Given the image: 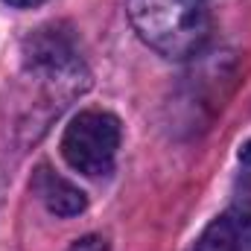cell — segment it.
Here are the masks:
<instances>
[{
  "instance_id": "obj_1",
  "label": "cell",
  "mask_w": 251,
  "mask_h": 251,
  "mask_svg": "<svg viewBox=\"0 0 251 251\" xmlns=\"http://www.w3.org/2000/svg\"><path fill=\"white\" fill-rule=\"evenodd\" d=\"M126 9L137 35L167 59H187L207 41L210 24L199 0H128Z\"/></svg>"
},
{
  "instance_id": "obj_2",
  "label": "cell",
  "mask_w": 251,
  "mask_h": 251,
  "mask_svg": "<svg viewBox=\"0 0 251 251\" xmlns=\"http://www.w3.org/2000/svg\"><path fill=\"white\" fill-rule=\"evenodd\" d=\"M120 149V120L108 111H82L62 134L64 161L82 176H105Z\"/></svg>"
},
{
  "instance_id": "obj_3",
  "label": "cell",
  "mask_w": 251,
  "mask_h": 251,
  "mask_svg": "<svg viewBox=\"0 0 251 251\" xmlns=\"http://www.w3.org/2000/svg\"><path fill=\"white\" fill-rule=\"evenodd\" d=\"M193 251H251V204L219 213L201 231Z\"/></svg>"
},
{
  "instance_id": "obj_4",
  "label": "cell",
  "mask_w": 251,
  "mask_h": 251,
  "mask_svg": "<svg viewBox=\"0 0 251 251\" xmlns=\"http://www.w3.org/2000/svg\"><path fill=\"white\" fill-rule=\"evenodd\" d=\"M35 193L41 196L44 207L50 213H56V216H79L88 207L85 193L76 187V184H70L67 178L50 173L47 167H41L38 176H35Z\"/></svg>"
},
{
  "instance_id": "obj_5",
  "label": "cell",
  "mask_w": 251,
  "mask_h": 251,
  "mask_svg": "<svg viewBox=\"0 0 251 251\" xmlns=\"http://www.w3.org/2000/svg\"><path fill=\"white\" fill-rule=\"evenodd\" d=\"M73 251H108L105 246V240H100V237H85V240H79Z\"/></svg>"
},
{
  "instance_id": "obj_6",
  "label": "cell",
  "mask_w": 251,
  "mask_h": 251,
  "mask_svg": "<svg viewBox=\"0 0 251 251\" xmlns=\"http://www.w3.org/2000/svg\"><path fill=\"white\" fill-rule=\"evenodd\" d=\"M240 161H243V164H251V140L240 149Z\"/></svg>"
},
{
  "instance_id": "obj_7",
  "label": "cell",
  "mask_w": 251,
  "mask_h": 251,
  "mask_svg": "<svg viewBox=\"0 0 251 251\" xmlns=\"http://www.w3.org/2000/svg\"><path fill=\"white\" fill-rule=\"evenodd\" d=\"M6 3H12V6H38L41 0H6Z\"/></svg>"
}]
</instances>
